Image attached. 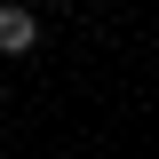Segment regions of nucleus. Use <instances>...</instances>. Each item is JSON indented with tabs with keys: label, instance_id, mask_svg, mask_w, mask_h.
<instances>
[{
	"label": "nucleus",
	"instance_id": "nucleus-1",
	"mask_svg": "<svg viewBox=\"0 0 159 159\" xmlns=\"http://www.w3.org/2000/svg\"><path fill=\"white\" fill-rule=\"evenodd\" d=\"M40 48V8H24V0H0V64H24Z\"/></svg>",
	"mask_w": 159,
	"mask_h": 159
}]
</instances>
